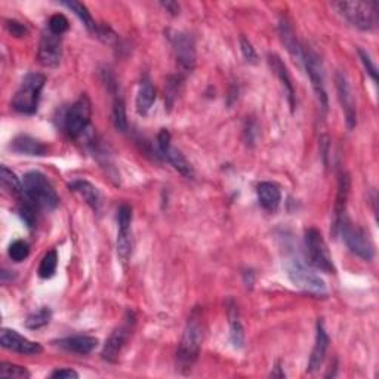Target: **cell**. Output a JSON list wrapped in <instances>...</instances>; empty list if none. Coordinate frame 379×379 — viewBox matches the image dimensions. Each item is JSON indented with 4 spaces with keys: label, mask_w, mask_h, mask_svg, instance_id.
I'll list each match as a JSON object with an SVG mask.
<instances>
[{
    "label": "cell",
    "mask_w": 379,
    "mask_h": 379,
    "mask_svg": "<svg viewBox=\"0 0 379 379\" xmlns=\"http://www.w3.org/2000/svg\"><path fill=\"white\" fill-rule=\"evenodd\" d=\"M203 336H205V324H203L202 311L196 309L193 310V313L187 320L181 342H179L178 347L176 366L179 372L183 373L191 372L194 363L197 362L198 354H201Z\"/></svg>",
    "instance_id": "obj_1"
},
{
    "label": "cell",
    "mask_w": 379,
    "mask_h": 379,
    "mask_svg": "<svg viewBox=\"0 0 379 379\" xmlns=\"http://www.w3.org/2000/svg\"><path fill=\"white\" fill-rule=\"evenodd\" d=\"M23 187L24 193L20 201L31 205L34 209L53 210L60 203V197L55 188H53L49 179L38 171L26 174Z\"/></svg>",
    "instance_id": "obj_2"
},
{
    "label": "cell",
    "mask_w": 379,
    "mask_h": 379,
    "mask_svg": "<svg viewBox=\"0 0 379 379\" xmlns=\"http://www.w3.org/2000/svg\"><path fill=\"white\" fill-rule=\"evenodd\" d=\"M46 83V78L41 73H28L18 91L15 92L12 98V108L15 112L21 113V114H34L38 112L42 91Z\"/></svg>",
    "instance_id": "obj_3"
},
{
    "label": "cell",
    "mask_w": 379,
    "mask_h": 379,
    "mask_svg": "<svg viewBox=\"0 0 379 379\" xmlns=\"http://www.w3.org/2000/svg\"><path fill=\"white\" fill-rule=\"evenodd\" d=\"M335 11L344 20L362 31H370L378 24V4L376 2H333Z\"/></svg>",
    "instance_id": "obj_4"
},
{
    "label": "cell",
    "mask_w": 379,
    "mask_h": 379,
    "mask_svg": "<svg viewBox=\"0 0 379 379\" xmlns=\"http://www.w3.org/2000/svg\"><path fill=\"white\" fill-rule=\"evenodd\" d=\"M91 114H92L91 101H89L86 95H82L64 112L61 119L63 131L70 138L75 139L79 138L86 132L89 123H91Z\"/></svg>",
    "instance_id": "obj_5"
},
{
    "label": "cell",
    "mask_w": 379,
    "mask_h": 379,
    "mask_svg": "<svg viewBox=\"0 0 379 379\" xmlns=\"http://www.w3.org/2000/svg\"><path fill=\"white\" fill-rule=\"evenodd\" d=\"M338 233L342 234V240L354 255L365 261H372L375 258V246L366 230L344 218L341 221Z\"/></svg>",
    "instance_id": "obj_6"
},
{
    "label": "cell",
    "mask_w": 379,
    "mask_h": 379,
    "mask_svg": "<svg viewBox=\"0 0 379 379\" xmlns=\"http://www.w3.org/2000/svg\"><path fill=\"white\" fill-rule=\"evenodd\" d=\"M301 64L304 65L306 71V76L310 78L311 86L314 89V94L317 97L320 107L323 108V112L326 113L329 108V98L326 92V86H324V70H323V63L320 57L311 48L302 46Z\"/></svg>",
    "instance_id": "obj_7"
},
{
    "label": "cell",
    "mask_w": 379,
    "mask_h": 379,
    "mask_svg": "<svg viewBox=\"0 0 379 379\" xmlns=\"http://www.w3.org/2000/svg\"><path fill=\"white\" fill-rule=\"evenodd\" d=\"M287 277L297 287L311 295H324L326 294V284L323 279L317 276L311 268L306 267L301 260L291 258L286 262Z\"/></svg>",
    "instance_id": "obj_8"
},
{
    "label": "cell",
    "mask_w": 379,
    "mask_h": 379,
    "mask_svg": "<svg viewBox=\"0 0 379 379\" xmlns=\"http://www.w3.org/2000/svg\"><path fill=\"white\" fill-rule=\"evenodd\" d=\"M305 247L310 264L314 268L320 269L323 273H329V274L336 273V268L333 265L328 245L324 242L321 233L317 228H309L305 231Z\"/></svg>",
    "instance_id": "obj_9"
},
{
    "label": "cell",
    "mask_w": 379,
    "mask_h": 379,
    "mask_svg": "<svg viewBox=\"0 0 379 379\" xmlns=\"http://www.w3.org/2000/svg\"><path fill=\"white\" fill-rule=\"evenodd\" d=\"M168 39L172 45L179 70L184 75L191 73L196 67V43L190 34L183 31H168Z\"/></svg>",
    "instance_id": "obj_10"
},
{
    "label": "cell",
    "mask_w": 379,
    "mask_h": 379,
    "mask_svg": "<svg viewBox=\"0 0 379 379\" xmlns=\"http://www.w3.org/2000/svg\"><path fill=\"white\" fill-rule=\"evenodd\" d=\"M117 255L126 262L132 254V208L129 205H120L117 209Z\"/></svg>",
    "instance_id": "obj_11"
},
{
    "label": "cell",
    "mask_w": 379,
    "mask_h": 379,
    "mask_svg": "<svg viewBox=\"0 0 379 379\" xmlns=\"http://www.w3.org/2000/svg\"><path fill=\"white\" fill-rule=\"evenodd\" d=\"M135 323V319L132 316V313H128V317H126L124 323L120 324L119 328H116L112 335L108 336V339L105 341L104 348H102V358L105 362H110V363H116L119 354L122 353L123 347L126 342H128L129 336H131V331H132V324Z\"/></svg>",
    "instance_id": "obj_12"
},
{
    "label": "cell",
    "mask_w": 379,
    "mask_h": 379,
    "mask_svg": "<svg viewBox=\"0 0 379 379\" xmlns=\"http://www.w3.org/2000/svg\"><path fill=\"white\" fill-rule=\"evenodd\" d=\"M157 146H159V153L161 157H165L169 164L179 172L181 175L187 178L194 176L193 166L190 165V161L186 159V156L179 151L178 149L172 147L171 144V134L168 129H161L157 135Z\"/></svg>",
    "instance_id": "obj_13"
},
{
    "label": "cell",
    "mask_w": 379,
    "mask_h": 379,
    "mask_svg": "<svg viewBox=\"0 0 379 379\" xmlns=\"http://www.w3.org/2000/svg\"><path fill=\"white\" fill-rule=\"evenodd\" d=\"M39 63L43 67L55 68L60 65L63 58V39L61 36L50 33L48 28L42 33L38 50Z\"/></svg>",
    "instance_id": "obj_14"
},
{
    "label": "cell",
    "mask_w": 379,
    "mask_h": 379,
    "mask_svg": "<svg viewBox=\"0 0 379 379\" xmlns=\"http://www.w3.org/2000/svg\"><path fill=\"white\" fill-rule=\"evenodd\" d=\"M0 346L5 350L24 356H38L43 351V347L38 344V342H33L16 331L6 328H4L2 332H0Z\"/></svg>",
    "instance_id": "obj_15"
},
{
    "label": "cell",
    "mask_w": 379,
    "mask_h": 379,
    "mask_svg": "<svg viewBox=\"0 0 379 379\" xmlns=\"http://www.w3.org/2000/svg\"><path fill=\"white\" fill-rule=\"evenodd\" d=\"M335 85H336V91H338V98L342 105V112H344L346 122L348 129H354L357 124V112H356V102H354V95L351 92V86L347 79V76L342 73V71H338L335 75Z\"/></svg>",
    "instance_id": "obj_16"
},
{
    "label": "cell",
    "mask_w": 379,
    "mask_h": 379,
    "mask_svg": "<svg viewBox=\"0 0 379 379\" xmlns=\"http://www.w3.org/2000/svg\"><path fill=\"white\" fill-rule=\"evenodd\" d=\"M351 188V178L347 172H341L338 179V193H336V202L333 208V236H336L339 231L341 221L346 218V209L348 203V196Z\"/></svg>",
    "instance_id": "obj_17"
},
{
    "label": "cell",
    "mask_w": 379,
    "mask_h": 379,
    "mask_svg": "<svg viewBox=\"0 0 379 379\" xmlns=\"http://www.w3.org/2000/svg\"><path fill=\"white\" fill-rule=\"evenodd\" d=\"M329 344H331L329 335H328L326 329H324L323 321L319 320L314 348L311 351V357H310V362H309V368H306V372L314 373V372H317L321 368L324 358H326V353H328Z\"/></svg>",
    "instance_id": "obj_18"
},
{
    "label": "cell",
    "mask_w": 379,
    "mask_h": 379,
    "mask_svg": "<svg viewBox=\"0 0 379 379\" xmlns=\"http://www.w3.org/2000/svg\"><path fill=\"white\" fill-rule=\"evenodd\" d=\"M268 64L272 67V70L274 71V75L279 78L283 89H284V94L287 97V102L291 105V110L295 112V107H297V95H295V87L291 79V75H289L287 67L284 65V63L282 61V58L276 53H269L268 55Z\"/></svg>",
    "instance_id": "obj_19"
},
{
    "label": "cell",
    "mask_w": 379,
    "mask_h": 379,
    "mask_svg": "<svg viewBox=\"0 0 379 379\" xmlns=\"http://www.w3.org/2000/svg\"><path fill=\"white\" fill-rule=\"evenodd\" d=\"M98 338L95 336H89V335H76V336H68L57 341L55 344L73 354L79 356H87L91 354L97 347H98Z\"/></svg>",
    "instance_id": "obj_20"
},
{
    "label": "cell",
    "mask_w": 379,
    "mask_h": 379,
    "mask_svg": "<svg viewBox=\"0 0 379 379\" xmlns=\"http://www.w3.org/2000/svg\"><path fill=\"white\" fill-rule=\"evenodd\" d=\"M107 85L110 87V92L113 94V123H114V128L119 132H126L129 128L128 124V119H126V107H124V101L123 97L120 95L119 89H117V83L113 78L108 79L107 78Z\"/></svg>",
    "instance_id": "obj_21"
},
{
    "label": "cell",
    "mask_w": 379,
    "mask_h": 379,
    "mask_svg": "<svg viewBox=\"0 0 379 379\" xmlns=\"http://www.w3.org/2000/svg\"><path fill=\"white\" fill-rule=\"evenodd\" d=\"M9 149L18 154L26 156H45L48 153V147L39 139L28 135H18L11 141Z\"/></svg>",
    "instance_id": "obj_22"
},
{
    "label": "cell",
    "mask_w": 379,
    "mask_h": 379,
    "mask_svg": "<svg viewBox=\"0 0 379 379\" xmlns=\"http://www.w3.org/2000/svg\"><path fill=\"white\" fill-rule=\"evenodd\" d=\"M279 34H280V39H282L283 45L289 50V53H291L295 60H298L301 63L304 45L299 43L294 27L291 26V23L286 20V18H282L280 23H279Z\"/></svg>",
    "instance_id": "obj_23"
},
{
    "label": "cell",
    "mask_w": 379,
    "mask_h": 379,
    "mask_svg": "<svg viewBox=\"0 0 379 379\" xmlns=\"http://www.w3.org/2000/svg\"><path fill=\"white\" fill-rule=\"evenodd\" d=\"M260 205L269 212L277 210L282 202V193L280 188L273 183H261L257 188Z\"/></svg>",
    "instance_id": "obj_24"
},
{
    "label": "cell",
    "mask_w": 379,
    "mask_h": 379,
    "mask_svg": "<svg viewBox=\"0 0 379 379\" xmlns=\"http://www.w3.org/2000/svg\"><path fill=\"white\" fill-rule=\"evenodd\" d=\"M228 320H230V338L234 348H243L245 346V329L242 326V321L239 317L237 305L233 299H228Z\"/></svg>",
    "instance_id": "obj_25"
},
{
    "label": "cell",
    "mask_w": 379,
    "mask_h": 379,
    "mask_svg": "<svg viewBox=\"0 0 379 379\" xmlns=\"http://www.w3.org/2000/svg\"><path fill=\"white\" fill-rule=\"evenodd\" d=\"M68 188L71 191L78 193L94 210L100 209L101 196H100V191L97 190V187H94L91 183L85 181V179H75V181H71L68 184Z\"/></svg>",
    "instance_id": "obj_26"
},
{
    "label": "cell",
    "mask_w": 379,
    "mask_h": 379,
    "mask_svg": "<svg viewBox=\"0 0 379 379\" xmlns=\"http://www.w3.org/2000/svg\"><path fill=\"white\" fill-rule=\"evenodd\" d=\"M157 98L156 89L150 80H142L137 94V112L139 116H147Z\"/></svg>",
    "instance_id": "obj_27"
},
{
    "label": "cell",
    "mask_w": 379,
    "mask_h": 379,
    "mask_svg": "<svg viewBox=\"0 0 379 379\" xmlns=\"http://www.w3.org/2000/svg\"><path fill=\"white\" fill-rule=\"evenodd\" d=\"M67 9H70L71 12H73L79 20L82 21V24L91 31V33H97L98 30V24L95 23V20L92 18L91 12H89V9L80 4V2H76V0H67V2H61Z\"/></svg>",
    "instance_id": "obj_28"
},
{
    "label": "cell",
    "mask_w": 379,
    "mask_h": 379,
    "mask_svg": "<svg viewBox=\"0 0 379 379\" xmlns=\"http://www.w3.org/2000/svg\"><path fill=\"white\" fill-rule=\"evenodd\" d=\"M2 186L5 190H8L12 196L21 198L24 193L23 183L8 166H2Z\"/></svg>",
    "instance_id": "obj_29"
},
{
    "label": "cell",
    "mask_w": 379,
    "mask_h": 379,
    "mask_svg": "<svg viewBox=\"0 0 379 379\" xmlns=\"http://www.w3.org/2000/svg\"><path fill=\"white\" fill-rule=\"evenodd\" d=\"M52 319V311L48 306H42L38 311L31 313L26 320V328L30 331H38L48 326Z\"/></svg>",
    "instance_id": "obj_30"
},
{
    "label": "cell",
    "mask_w": 379,
    "mask_h": 379,
    "mask_svg": "<svg viewBox=\"0 0 379 379\" xmlns=\"http://www.w3.org/2000/svg\"><path fill=\"white\" fill-rule=\"evenodd\" d=\"M57 267H58V254H57L55 249H52V250L46 252L45 257L41 261V265L38 269L39 277L50 279L53 274H55Z\"/></svg>",
    "instance_id": "obj_31"
},
{
    "label": "cell",
    "mask_w": 379,
    "mask_h": 379,
    "mask_svg": "<svg viewBox=\"0 0 379 379\" xmlns=\"http://www.w3.org/2000/svg\"><path fill=\"white\" fill-rule=\"evenodd\" d=\"M30 376H31L30 372L23 366L8 362H4L0 365V378L2 379H28Z\"/></svg>",
    "instance_id": "obj_32"
},
{
    "label": "cell",
    "mask_w": 379,
    "mask_h": 379,
    "mask_svg": "<svg viewBox=\"0 0 379 379\" xmlns=\"http://www.w3.org/2000/svg\"><path fill=\"white\" fill-rule=\"evenodd\" d=\"M8 255L14 262H23L30 255V246L24 240H15L9 245Z\"/></svg>",
    "instance_id": "obj_33"
},
{
    "label": "cell",
    "mask_w": 379,
    "mask_h": 379,
    "mask_svg": "<svg viewBox=\"0 0 379 379\" xmlns=\"http://www.w3.org/2000/svg\"><path fill=\"white\" fill-rule=\"evenodd\" d=\"M70 28V23L63 14H55L49 18L48 30L57 36H63Z\"/></svg>",
    "instance_id": "obj_34"
},
{
    "label": "cell",
    "mask_w": 379,
    "mask_h": 379,
    "mask_svg": "<svg viewBox=\"0 0 379 379\" xmlns=\"http://www.w3.org/2000/svg\"><path fill=\"white\" fill-rule=\"evenodd\" d=\"M240 50L243 53V57L247 63L250 64H255L258 61V55H257V50L254 48V45L250 43V41L245 36H240Z\"/></svg>",
    "instance_id": "obj_35"
},
{
    "label": "cell",
    "mask_w": 379,
    "mask_h": 379,
    "mask_svg": "<svg viewBox=\"0 0 379 379\" xmlns=\"http://www.w3.org/2000/svg\"><path fill=\"white\" fill-rule=\"evenodd\" d=\"M357 52H358L360 60H362L366 71L369 73V76L373 79V82H378V70H376V65L373 64V60L370 58L369 53L365 49H362V48H358Z\"/></svg>",
    "instance_id": "obj_36"
},
{
    "label": "cell",
    "mask_w": 379,
    "mask_h": 379,
    "mask_svg": "<svg viewBox=\"0 0 379 379\" xmlns=\"http://www.w3.org/2000/svg\"><path fill=\"white\" fill-rule=\"evenodd\" d=\"M6 28L14 36V38H26V36L28 34V28L23 23L15 21V20H8Z\"/></svg>",
    "instance_id": "obj_37"
},
{
    "label": "cell",
    "mask_w": 379,
    "mask_h": 379,
    "mask_svg": "<svg viewBox=\"0 0 379 379\" xmlns=\"http://www.w3.org/2000/svg\"><path fill=\"white\" fill-rule=\"evenodd\" d=\"M50 378L53 379H78L79 378V373L73 369H57V370H53L50 373Z\"/></svg>",
    "instance_id": "obj_38"
},
{
    "label": "cell",
    "mask_w": 379,
    "mask_h": 379,
    "mask_svg": "<svg viewBox=\"0 0 379 379\" xmlns=\"http://www.w3.org/2000/svg\"><path fill=\"white\" fill-rule=\"evenodd\" d=\"M160 5L166 9V12H169L174 16L179 14V5L176 2H171V0H169V2H161Z\"/></svg>",
    "instance_id": "obj_39"
}]
</instances>
